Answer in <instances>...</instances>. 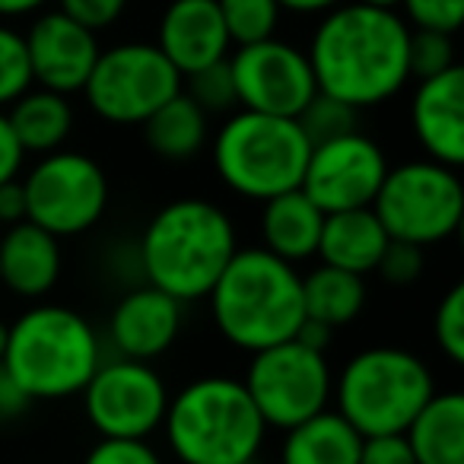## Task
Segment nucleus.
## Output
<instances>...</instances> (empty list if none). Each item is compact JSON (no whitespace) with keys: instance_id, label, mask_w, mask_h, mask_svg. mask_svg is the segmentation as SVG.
Listing matches in <instances>:
<instances>
[{"instance_id":"aec40b11","label":"nucleus","mask_w":464,"mask_h":464,"mask_svg":"<svg viewBox=\"0 0 464 464\" xmlns=\"http://www.w3.org/2000/svg\"><path fill=\"white\" fill-rule=\"evenodd\" d=\"M324 213L312 204L303 188H293L277 198L261 200V248L274 258H284L286 265H303L318 255Z\"/></svg>"},{"instance_id":"c756f323","label":"nucleus","mask_w":464,"mask_h":464,"mask_svg":"<svg viewBox=\"0 0 464 464\" xmlns=\"http://www.w3.org/2000/svg\"><path fill=\"white\" fill-rule=\"evenodd\" d=\"M296 121L312 143H322V140H331V137H341V134H347V130L360 128V111L337 102L334 96L315 92V99L299 111Z\"/></svg>"},{"instance_id":"2eb2a0df","label":"nucleus","mask_w":464,"mask_h":464,"mask_svg":"<svg viewBox=\"0 0 464 464\" xmlns=\"http://www.w3.org/2000/svg\"><path fill=\"white\" fill-rule=\"evenodd\" d=\"M23 39H26L35 86L61 92V96L83 92L92 64L102 52L96 33H90L86 26H80L77 20H71L54 7L35 14L33 26L23 33Z\"/></svg>"},{"instance_id":"20e7f679","label":"nucleus","mask_w":464,"mask_h":464,"mask_svg":"<svg viewBox=\"0 0 464 464\" xmlns=\"http://www.w3.org/2000/svg\"><path fill=\"white\" fill-rule=\"evenodd\" d=\"M160 430L181 464H255L267 439L258 407L232 375L188 382L169 398Z\"/></svg>"},{"instance_id":"39448f33","label":"nucleus","mask_w":464,"mask_h":464,"mask_svg":"<svg viewBox=\"0 0 464 464\" xmlns=\"http://www.w3.org/2000/svg\"><path fill=\"white\" fill-rule=\"evenodd\" d=\"M102 362V341L71 305L42 303L10 324L0 369L29 401H64L86 388Z\"/></svg>"},{"instance_id":"c85d7f7f","label":"nucleus","mask_w":464,"mask_h":464,"mask_svg":"<svg viewBox=\"0 0 464 464\" xmlns=\"http://www.w3.org/2000/svg\"><path fill=\"white\" fill-rule=\"evenodd\" d=\"M33 86L35 83L26 54V39H23L20 29L0 23V111L14 105Z\"/></svg>"},{"instance_id":"a878e982","label":"nucleus","mask_w":464,"mask_h":464,"mask_svg":"<svg viewBox=\"0 0 464 464\" xmlns=\"http://www.w3.org/2000/svg\"><path fill=\"white\" fill-rule=\"evenodd\" d=\"M366 277L341 271V267L318 265L303 274V309L305 318L337 331L362 315L366 309Z\"/></svg>"},{"instance_id":"b1692460","label":"nucleus","mask_w":464,"mask_h":464,"mask_svg":"<svg viewBox=\"0 0 464 464\" xmlns=\"http://www.w3.org/2000/svg\"><path fill=\"white\" fill-rule=\"evenodd\" d=\"M7 121L14 128L26 156H45L64 150L73 130V105L71 96L33 86L14 105H7Z\"/></svg>"},{"instance_id":"2f4dec72","label":"nucleus","mask_w":464,"mask_h":464,"mask_svg":"<svg viewBox=\"0 0 464 464\" xmlns=\"http://www.w3.org/2000/svg\"><path fill=\"white\" fill-rule=\"evenodd\" d=\"M398 14L420 33L455 35L464 23V0H401Z\"/></svg>"},{"instance_id":"cd10ccee","label":"nucleus","mask_w":464,"mask_h":464,"mask_svg":"<svg viewBox=\"0 0 464 464\" xmlns=\"http://www.w3.org/2000/svg\"><path fill=\"white\" fill-rule=\"evenodd\" d=\"M181 92L191 99L194 105L207 111V115H229L239 109L236 102V83H232L229 61H217V64L194 71L181 80Z\"/></svg>"},{"instance_id":"37998d69","label":"nucleus","mask_w":464,"mask_h":464,"mask_svg":"<svg viewBox=\"0 0 464 464\" xmlns=\"http://www.w3.org/2000/svg\"><path fill=\"white\" fill-rule=\"evenodd\" d=\"M331 337H334V331L324 328V324H318V322H312V318H305V322L299 324V331H296V341H303L305 347L324 350V353H328Z\"/></svg>"},{"instance_id":"7ed1b4c3","label":"nucleus","mask_w":464,"mask_h":464,"mask_svg":"<svg viewBox=\"0 0 464 464\" xmlns=\"http://www.w3.org/2000/svg\"><path fill=\"white\" fill-rule=\"evenodd\" d=\"M207 299L219 337L246 353L290 341L305 322L303 274L261 246L232 255Z\"/></svg>"},{"instance_id":"ea45409f","label":"nucleus","mask_w":464,"mask_h":464,"mask_svg":"<svg viewBox=\"0 0 464 464\" xmlns=\"http://www.w3.org/2000/svg\"><path fill=\"white\" fill-rule=\"evenodd\" d=\"M29 404H33V401L26 398V392H23V388L16 385V382L10 379L4 369H0V420H4V417H20Z\"/></svg>"},{"instance_id":"c9c22d12","label":"nucleus","mask_w":464,"mask_h":464,"mask_svg":"<svg viewBox=\"0 0 464 464\" xmlns=\"http://www.w3.org/2000/svg\"><path fill=\"white\" fill-rule=\"evenodd\" d=\"M128 4L130 0H58V10L99 35L102 29L115 26L121 20Z\"/></svg>"},{"instance_id":"79ce46f5","label":"nucleus","mask_w":464,"mask_h":464,"mask_svg":"<svg viewBox=\"0 0 464 464\" xmlns=\"http://www.w3.org/2000/svg\"><path fill=\"white\" fill-rule=\"evenodd\" d=\"M52 0H0V20H23L48 10Z\"/></svg>"},{"instance_id":"5701e85b","label":"nucleus","mask_w":464,"mask_h":464,"mask_svg":"<svg viewBox=\"0 0 464 464\" xmlns=\"http://www.w3.org/2000/svg\"><path fill=\"white\" fill-rule=\"evenodd\" d=\"M404 436L417 464H464V394L436 392Z\"/></svg>"},{"instance_id":"4be33fe9","label":"nucleus","mask_w":464,"mask_h":464,"mask_svg":"<svg viewBox=\"0 0 464 464\" xmlns=\"http://www.w3.org/2000/svg\"><path fill=\"white\" fill-rule=\"evenodd\" d=\"M360 432L334 407H328L284 430L280 464H360Z\"/></svg>"},{"instance_id":"6e6552de","label":"nucleus","mask_w":464,"mask_h":464,"mask_svg":"<svg viewBox=\"0 0 464 464\" xmlns=\"http://www.w3.org/2000/svg\"><path fill=\"white\" fill-rule=\"evenodd\" d=\"M372 210L385 226L388 239L417 248L442 246L461 229L464 219V188L458 169L432 160L388 166Z\"/></svg>"},{"instance_id":"412c9836","label":"nucleus","mask_w":464,"mask_h":464,"mask_svg":"<svg viewBox=\"0 0 464 464\" xmlns=\"http://www.w3.org/2000/svg\"><path fill=\"white\" fill-rule=\"evenodd\" d=\"M388 242L392 239H388L385 226L379 223L372 207L324 213L315 258H322V265L341 267V271L366 277V274H372L379 267Z\"/></svg>"},{"instance_id":"393cba45","label":"nucleus","mask_w":464,"mask_h":464,"mask_svg":"<svg viewBox=\"0 0 464 464\" xmlns=\"http://www.w3.org/2000/svg\"><path fill=\"white\" fill-rule=\"evenodd\" d=\"M140 128L150 153L166 162L194 160L210 140V115L200 105H194L185 92L172 96L162 109H156Z\"/></svg>"},{"instance_id":"9b49d317","label":"nucleus","mask_w":464,"mask_h":464,"mask_svg":"<svg viewBox=\"0 0 464 464\" xmlns=\"http://www.w3.org/2000/svg\"><path fill=\"white\" fill-rule=\"evenodd\" d=\"M20 181L26 191V219L54 239L83 236L109 210V175L92 156L77 150L39 156Z\"/></svg>"},{"instance_id":"a18cd8bd","label":"nucleus","mask_w":464,"mask_h":464,"mask_svg":"<svg viewBox=\"0 0 464 464\" xmlns=\"http://www.w3.org/2000/svg\"><path fill=\"white\" fill-rule=\"evenodd\" d=\"M7 337H10V324L0 322V360H4V353H7Z\"/></svg>"},{"instance_id":"f03ea898","label":"nucleus","mask_w":464,"mask_h":464,"mask_svg":"<svg viewBox=\"0 0 464 464\" xmlns=\"http://www.w3.org/2000/svg\"><path fill=\"white\" fill-rule=\"evenodd\" d=\"M236 252L239 229L226 207L207 198H179L147 219L137 242V265L143 284L188 305L207 299Z\"/></svg>"},{"instance_id":"423d86ee","label":"nucleus","mask_w":464,"mask_h":464,"mask_svg":"<svg viewBox=\"0 0 464 464\" xmlns=\"http://www.w3.org/2000/svg\"><path fill=\"white\" fill-rule=\"evenodd\" d=\"M213 169L232 194L267 200L303 185L312 140L296 118L236 109L213 134Z\"/></svg>"},{"instance_id":"ddd939ff","label":"nucleus","mask_w":464,"mask_h":464,"mask_svg":"<svg viewBox=\"0 0 464 464\" xmlns=\"http://www.w3.org/2000/svg\"><path fill=\"white\" fill-rule=\"evenodd\" d=\"M226 61L236 83V102L246 111L296 118L318 92L305 52L277 35L239 45Z\"/></svg>"},{"instance_id":"7c9ffc66","label":"nucleus","mask_w":464,"mask_h":464,"mask_svg":"<svg viewBox=\"0 0 464 464\" xmlns=\"http://www.w3.org/2000/svg\"><path fill=\"white\" fill-rule=\"evenodd\" d=\"M432 337L436 347L451 366L464 362V284H451L449 293L436 303L432 315Z\"/></svg>"},{"instance_id":"4c0bfd02","label":"nucleus","mask_w":464,"mask_h":464,"mask_svg":"<svg viewBox=\"0 0 464 464\" xmlns=\"http://www.w3.org/2000/svg\"><path fill=\"white\" fill-rule=\"evenodd\" d=\"M23 162H26V150L16 140L14 128L7 121V111H0V185L20 179Z\"/></svg>"},{"instance_id":"f704fd0d","label":"nucleus","mask_w":464,"mask_h":464,"mask_svg":"<svg viewBox=\"0 0 464 464\" xmlns=\"http://www.w3.org/2000/svg\"><path fill=\"white\" fill-rule=\"evenodd\" d=\"M83 464H166L147 439H99Z\"/></svg>"},{"instance_id":"473e14b6","label":"nucleus","mask_w":464,"mask_h":464,"mask_svg":"<svg viewBox=\"0 0 464 464\" xmlns=\"http://www.w3.org/2000/svg\"><path fill=\"white\" fill-rule=\"evenodd\" d=\"M455 64V35L411 29V77H436Z\"/></svg>"},{"instance_id":"0eeeda50","label":"nucleus","mask_w":464,"mask_h":464,"mask_svg":"<svg viewBox=\"0 0 464 464\" xmlns=\"http://www.w3.org/2000/svg\"><path fill=\"white\" fill-rule=\"evenodd\" d=\"M436 394L423 356L404 347H366L353 353L334 379V411L366 436L404 432Z\"/></svg>"},{"instance_id":"a211bd4d","label":"nucleus","mask_w":464,"mask_h":464,"mask_svg":"<svg viewBox=\"0 0 464 464\" xmlns=\"http://www.w3.org/2000/svg\"><path fill=\"white\" fill-rule=\"evenodd\" d=\"M153 45L181 77L226 61L232 52L217 0H169L156 23Z\"/></svg>"},{"instance_id":"a19ab883","label":"nucleus","mask_w":464,"mask_h":464,"mask_svg":"<svg viewBox=\"0 0 464 464\" xmlns=\"http://www.w3.org/2000/svg\"><path fill=\"white\" fill-rule=\"evenodd\" d=\"M284 14H296V16H322L328 10L341 7L347 0H277Z\"/></svg>"},{"instance_id":"1a4fd4ad","label":"nucleus","mask_w":464,"mask_h":464,"mask_svg":"<svg viewBox=\"0 0 464 464\" xmlns=\"http://www.w3.org/2000/svg\"><path fill=\"white\" fill-rule=\"evenodd\" d=\"M181 73L153 42H118L99 52L83 99L96 118L118 128L143 124L181 92Z\"/></svg>"},{"instance_id":"4468645a","label":"nucleus","mask_w":464,"mask_h":464,"mask_svg":"<svg viewBox=\"0 0 464 464\" xmlns=\"http://www.w3.org/2000/svg\"><path fill=\"white\" fill-rule=\"evenodd\" d=\"M388 175V156L360 128L331 140L312 143L305 162L303 191L322 213L372 207L382 181Z\"/></svg>"},{"instance_id":"f8f14e48","label":"nucleus","mask_w":464,"mask_h":464,"mask_svg":"<svg viewBox=\"0 0 464 464\" xmlns=\"http://www.w3.org/2000/svg\"><path fill=\"white\" fill-rule=\"evenodd\" d=\"M80 394L86 420L102 439H150L162 426L172 398L153 362L128 356L99 362Z\"/></svg>"},{"instance_id":"e433bc0d","label":"nucleus","mask_w":464,"mask_h":464,"mask_svg":"<svg viewBox=\"0 0 464 464\" xmlns=\"http://www.w3.org/2000/svg\"><path fill=\"white\" fill-rule=\"evenodd\" d=\"M360 464H417V461H413L411 442H407L404 432H392V436L362 439Z\"/></svg>"},{"instance_id":"f3484780","label":"nucleus","mask_w":464,"mask_h":464,"mask_svg":"<svg viewBox=\"0 0 464 464\" xmlns=\"http://www.w3.org/2000/svg\"><path fill=\"white\" fill-rule=\"evenodd\" d=\"M411 130L426 160L449 169L464 166V67L417 80L411 99Z\"/></svg>"},{"instance_id":"c03bdc74","label":"nucleus","mask_w":464,"mask_h":464,"mask_svg":"<svg viewBox=\"0 0 464 464\" xmlns=\"http://www.w3.org/2000/svg\"><path fill=\"white\" fill-rule=\"evenodd\" d=\"M356 4H366V7H375V10H398L401 0H356Z\"/></svg>"},{"instance_id":"6ab92c4d","label":"nucleus","mask_w":464,"mask_h":464,"mask_svg":"<svg viewBox=\"0 0 464 464\" xmlns=\"http://www.w3.org/2000/svg\"><path fill=\"white\" fill-rule=\"evenodd\" d=\"M64 271L61 239L42 226L14 223L0 229V284L23 299H42L58 286Z\"/></svg>"},{"instance_id":"58836bf2","label":"nucleus","mask_w":464,"mask_h":464,"mask_svg":"<svg viewBox=\"0 0 464 464\" xmlns=\"http://www.w3.org/2000/svg\"><path fill=\"white\" fill-rule=\"evenodd\" d=\"M23 219H26V191H23V181L14 179L0 185V226H14Z\"/></svg>"},{"instance_id":"9d476101","label":"nucleus","mask_w":464,"mask_h":464,"mask_svg":"<svg viewBox=\"0 0 464 464\" xmlns=\"http://www.w3.org/2000/svg\"><path fill=\"white\" fill-rule=\"evenodd\" d=\"M242 385L267 430L284 432L328 411L334 394V372L324 350L305 347L303 341L290 337L252 353Z\"/></svg>"},{"instance_id":"bb28decb","label":"nucleus","mask_w":464,"mask_h":464,"mask_svg":"<svg viewBox=\"0 0 464 464\" xmlns=\"http://www.w3.org/2000/svg\"><path fill=\"white\" fill-rule=\"evenodd\" d=\"M217 7L232 48L274 39L284 16L277 0H217Z\"/></svg>"},{"instance_id":"dca6fc26","label":"nucleus","mask_w":464,"mask_h":464,"mask_svg":"<svg viewBox=\"0 0 464 464\" xmlns=\"http://www.w3.org/2000/svg\"><path fill=\"white\" fill-rule=\"evenodd\" d=\"M185 328V303L143 284L128 290L109 315V341L118 356L153 362L179 341Z\"/></svg>"},{"instance_id":"f257e3e1","label":"nucleus","mask_w":464,"mask_h":464,"mask_svg":"<svg viewBox=\"0 0 464 464\" xmlns=\"http://www.w3.org/2000/svg\"><path fill=\"white\" fill-rule=\"evenodd\" d=\"M305 58L318 92L356 111L375 109L411 83V26L398 10L347 0L322 14Z\"/></svg>"},{"instance_id":"49530a36","label":"nucleus","mask_w":464,"mask_h":464,"mask_svg":"<svg viewBox=\"0 0 464 464\" xmlns=\"http://www.w3.org/2000/svg\"><path fill=\"white\" fill-rule=\"evenodd\" d=\"M0 229H4V226H0Z\"/></svg>"},{"instance_id":"72a5a7b5","label":"nucleus","mask_w":464,"mask_h":464,"mask_svg":"<svg viewBox=\"0 0 464 464\" xmlns=\"http://www.w3.org/2000/svg\"><path fill=\"white\" fill-rule=\"evenodd\" d=\"M423 252L426 248H417V246H407V242L392 239L385 248V255H382L379 267H375V274L392 286H413L426 271V255Z\"/></svg>"}]
</instances>
